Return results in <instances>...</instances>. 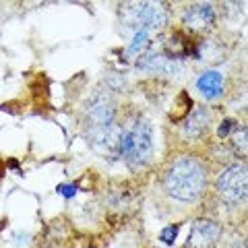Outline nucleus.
<instances>
[{
    "label": "nucleus",
    "mask_w": 248,
    "mask_h": 248,
    "mask_svg": "<svg viewBox=\"0 0 248 248\" xmlns=\"http://www.w3.org/2000/svg\"><path fill=\"white\" fill-rule=\"evenodd\" d=\"M164 188L176 201L192 203L207 188V170L197 157H180L168 168Z\"/></svg>",
    "instance_id": "1"
},
{
    "label": "nucleus",
    "mask_w": 248,
    "mask_h": 248,
    "mask_svg": "<svg viewBox=\"0 0 248 248\" xmlns=\"http://www.w3.org/2000/svg\"><path fill=\"white\" fill-rule=\"evenodd\" d=\"M153 155V128L149 120L137 118L130 124H122V149L120 157L130 168H143Z\"/></svg>",
    "instance_id": "2"
},
{
    "label": "nucleus",
    "mask_w": 248,
    "mask_h": 248,
    "mask_svg": "<svg viewBox=\"0 0 248 248\" xmlns=\"http://www.w3.org/2000/svg\"><path fill=\"white\" fill-rule=\"evenodd\" d=\"M168 6L164 2H124L120 21L126 31H159L168 25Z\"/></svg>",
    "instance_id": "3"
},
{
    "label": "nucleus",
    "mask_w": 248,
    "mask_h": 248,
    "mask_svg": "<svg viewBox=\"0 0 248 248\" xmlns=\"http://www.w3.org/2000/svg\"><path fill=\"white\" fill-rule=\"evenodd\" d=\"M215 188L223 203H228V205L242 203L248 192V172H246L244 161L232 164L223 170L215 182Z\"/></svg>",
    "instance_id": "4"
},
{
    "label": "nucleus",
    "mask_w": 248,
    "mask_h": 248,
    "mask_svg": "<svg viewBox=\"0 0 248 248\" xmlns=\"http://www.w3.org/2000/svg\"><path fill=\"white\" fill-rule=\"evenodd\" d=\"M114 118H116L114 99L108 93H97L89 102L87 112H85V137L102 133L108 126H112Z\"/></svg>",
    "instance_id": "5"
},
{
    "label": "nucleus",
    "mask_w": 248,
    "mask_h": 248,
    "mask_svg": "<svg viewBox=\"0 0 248 248\" xmlns=\"http://www.w3.org/2000/svg\"><path fill=\"white\" fill-rule=\"evenodd\" d=\"M87 143L91 145V149L99 153L102 157H110L116 159L120 157V149H122V124L114 122L112 126H108L102 133H95L91 137H85Z\"/></svg>",
    "instance_id": "6"
},
{
    "label": "nucleus",
    "mask_w": 248,
    "mask_h": 248,
    "mask_svg": "<svg viewBox=\"0 0 248 248\" xmlns=\"http://www.w3.org/2000/svg\"><path fill=\"white\" fill-rule=\"evenodd\" d=\"M217 21L215 6L209 2H199V4H188L182 11V25L192 31V33H207L213 29Z\"/></svg>",
    "instance_id": "7"
},
{
    "label": "nucleus",
    "mask_w": 248,
    "mask_h": 248,
    "mask_svg": "<svg viewBox=\"0 0 248 248\" xmlns=\"http://www.w3.org/2000/svg\"><path fill=\"white\" fill-rule=\"evenodd\" d=\"M221 236V226L213 219H197L186 238V248H213Z\"/></svg>",
    "instance_id": "8"
},
{
    "label": "nucleus",
    "mask_w": 248,
    "mask_h": 248,
    "mask_svg": "<svg viewBox=\"0 0 248 248\" xmlns=\"http://www.w3.org/2000/svg\"><path fill=\"white\" fill-rule=\"evenodd\" d=\"M164 52H166V56L170 60H178V58L190 56V54L195 56L197 48H195V44L190 42L188 35L180 33V31H174V33L170 35L166 40V44H164Z\"/></svg>",
    "instance_id": "9"
},
{
    "label": "nucleus",
    "mask_w": 248,
    "mask_h": 248,
    "mask_svg": "<svg viewBox=\"0 0 248 248\" xmlns=\"http://www.w3.org/2000/svg\"><path fill=\"white\" fill-rule=\"evenodd\" d=\"M209 122H211V114H209L207 108H203V106L195 108V110L188 114L186 122H184V135H186V139L203 137L205 130L209 128Z\"/></svg>",
    "instance_id": "10"
},
{
    "label": "nucleus",
    "mask_w": 248,
    "mask_h": 248,
    "mask_svg": "<svg viewBox=\"0 0 248 248\" xmlns=\"http://www.w3.org/2000/svg\"><path fill=\"white\" fill-rule=\"evenodd\" d=\"M197 87L207 99H215V97H219L223 91V77L217 71H205L199 77Z\"/></svg>",
    "instance_id": "11"
},
{
    "label": "nucleus",
    "mask_w": 248,
    "mask_h": 248,
    "mask_svg": "<svg viewBox=\"0 0 248 248\" xmlns=\"http://www.w3.org/2000/svg\"><path fill=\"white\" fill-rule=\"evenodd\" d=\"M192 110V99L186 91H180L174 102V110L172 114H170V118H172V122H180V120H186L188 118V114Z\"/></svg>",
    "instance_id": "12"
},
{
    "label": "nucleus",
    "mask_w": 248,
    "mask_h": 248,
    "mask_svg": "<svg viewBox=\"0 0 248 248\" xmlns=\"http://www.w3.org/2000/svg\"><path fill=\"white\" fill-rule=\"evenodd\" d=\"M149 31H137L133 42L128 44L126 52L130 54V56H143V54L147 52V48H149Z\"/></svg>",
    "instance_id": "13"
},
{
    "label": "nucleus",
    "mask_w": 248,
    "mask_h": 248,
    "mask_svg": "<svg viewBox=\"0 0 248 248\" xmlns=\"http://www.w3.org/2000/svg\"><path fill=\"white\" fill-rule=\"evenodd\" d=\"M246 126H236L234 135H232V147L238 155H246Z\"/></svg>",
    "instance_id": "14"
},
{
    "label": "nucleus",
    "mask_w": 248,
    "mask_h": 248,
    "mask_svg": "<svg viewBox=\"0 0 248 248\" xmlns=\"http://www.w3.org/2000/svg\"><path fill=\"white\" fill-rule=\"evenodd\" d=\"M178 230H180V226H178V223H176V226H168V228H164V230H161V242H164V244H174L176 242V236H178Z\"/></svg>",
    "instance_id": "15"
},
{
    "label": "nucleus",
    "mask_w": 248,
    "mask_h": 248,
    "mask_svg": "<svg viewBox=\"0 0 248 248\" xmlns=\"http://www.w3.org/2000/svg\"><path fill=\"white\" fill-rule=\"evenodd\" d=\"M236 126H238L236 120L226 118V120H223V122L219 124V130H217V135H219L221 139H226V137H230V133H232V130H234Z\"/></svg>",
    "instance_id": "16"
},
{
    "label": "nucleus",
    "mask_w": 248,
    "mask_h": 248,
    "mask_svg": "<svg viewBox=\"0 0 248 248\" xmlns=\"http://www.w3.org/2000/svg\"><path fill=\"white\" fill-rule=\"evenodd\" d=\"M58 192H60L62 197L71 199V197H75V192H77V186H75V184H60V186H58Z\"/></svg>",
    "instance_id": "17"
},
{
    "label": "nucleus",
    "mask_w": 248,
    "mask_h": 248,
    "mask_svg": "<svg viewBox=\"0 0 248 248\" xmlns=\"http://www.w3.org/2000/svg\"><path fill=\"white\" fill-rule=\"evenodd\" d=\"M2 228H4V221H0V232H2Z\"/></svg>",
    "instance_id": "18"
}]
</instances>
